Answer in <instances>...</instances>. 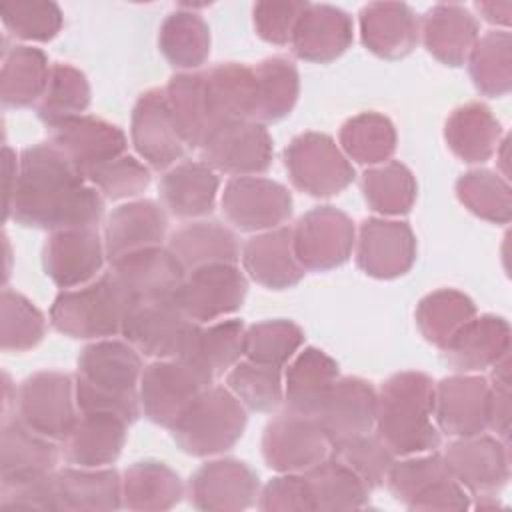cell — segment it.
Returning <instances> with one entry per match:
<instances>
[{
  "label": "cell",
  "mask_w": 512,
  "mask_h": 512,
  "mask_svg": "<svg viewBox=\"0 0 512 512\" xmlns=\"http://www.w3.org/2000/svg\"><path fill=\"white\" fill-rule=\"evenodd\" d=\"M104 216V196L50 142L24 148L4 222L48 232L96 228Z\"/></svg>",
  "instance_id": "obj_1"
},
{
  "label": "cell",
  "mask_w": 512,
  "mask_h": 512,
  "mask_svg": "<svg viewBox=\"0 0 512 512\" xmlns=\"http://www.w3.org/2000/svg\"><path fill=\"white\" fill-rule=\"evenodd\" d=\"M142 354L124 338L86 344L76 362L74 388L80 412H110L134 424L140 414Z\"/></svg>",
  "instance_id": "obj_2"
},
{
  "label": "cell",
  "mask_w": 512,
  "mask_h": 512,
  "mask_svg": "<svg viewBox=\"0 0 512 512\" xmlns=\"http://www.w3.org/2000/svg\"><path fill=\"white\" fill-rule=\"evenodd\" d=\"M432 412L434 380L418 370L396 372L376 390L374 434L396 458L434 452L442 434Z\"/></svg>",
  "instance_id": "obj_3"
},
{
  "label": "cell",
  "mask_w": 512,
  "mask_h": 512,
  "mask_svg": "<svg viewBox=\"0 0 512 512\" xmlns=\"http://www.w3.org/2000/svg\"><path fill=\"white\" fill-rule=\"evenodd\" d=\"M248 422V410L224 384L204 388L168 428L176 446L190 456L208 458L234 448Z\"/></svg>",
  "instance_id": "obj_4"
},
{
  "label": "cell",
  "mask_w": 512,
  "mask_h": 512,
  "mask_svg": "<svg viewBox=\"0 0 512 512\" xmlns=\"http://www.w3.org/2000/svg\"><path fill=\"white\" fill-rule=\"evenodd\" d=\"M128 298L108 272L92 282L62 290L50 306V324L76 340H102L120 334Z\"/></svg>",
  "instance_id": "obj_5"
},
{
  "label": "cell",
  "mask_w": 512,
  "mask_h": 512,
  "mask_svg": "<svg viewBox=\"0 0 512 512\" xmlns=\"http://www.w3.org/2000/svg\"><path fill=\"white\" fill-rule=\"evenodd\" d=\"M292 186L312 198H330L354 182V166L324 132H302L284 150Z\"/></svg>",
  "instance_id": "obj_6"
},
{
  "label": "cell",
  "mask_w": 512,
  "mask_h": 512,
  "mask_svg": "<svg viewBox=\"0 0 512 512\" xmlns=\"http://www.w3.org/2000/svg\"><path fill=\"white\" fill-rule=\"evenodd\" d=\"M14 416L34 432L62 442L80 416L74 376L56 370L28 376L16 390Z\"/></svg>",
  "instance_id": "obj_7"
},
{
  "label": "cell",
  "mask_w": 512,
  "mask_h": 512,
  "mask_svg": "<svg viewBox=\"0 0 512 512\" xmlns=\"http://www.w3.org/2000/svg\"><path fill=\"white\" fill-rule=\"evenodd\" d=\"M246 294L248 280L238 264H212L188 272L174 302L188 320L212 324L238 312Z\"/></svg>",
  "instance_id": "obj_8"
},
{
  "label": "cell",
  "mask_w": 512,
  "mask_h": 512,
  "mask_svg": "<svg viewBox=\"0 0 512 512\" xmlns=\"http://www.w3.org/2000/svg\"><path fill=\"white\" fill-rule=\"evenodd\" d=\"M210 384L214 382L182 358L152 360L144 366L140 376L138 394L142 414L150 422L170 428Z\"/></svg>",
  "instance_id": "obj_9"
},
{
  "label": "cell",
  "mask_w": 512,
  "mask_h": 512,
  "mask_svg": "<svg viewBox=\"0 0 512 512\" xmlns=\"http://www.w3.org/2000/svg\"><path fill=\"white\" fill-rule=\"evenodd\" d=\"M354 242L352 218L334 206L312 208L292 226L294 254L306 272H328L342 266L352 256Z\"/></svg>",
  "instance_id": "obj_10"
},
{
  "label": "cell",
  "mask_w": 512,
  "mask_h": 512,
  "mask_svg": "<svg viewBox=\"0 0 512 512\" xmlns=\"http://www.w3.org/2000/svg\"><path fill=\"white\" fill-rule=\"evenodd\" d=\"M224 218L240 232H266L292 216V194L276 180L264 176L230 178L222 190Z\"/></svg>",
  "instance_id": "obj_11"
},
{
  "label": "cell",
  "mask_w": 512,
  "mask_h": 512,
  "mask_svg": "<svg viewBox=\"0 0 512 512\" xmlns=\"http://www.w3.org/2000/svg\"><path fill=\"white\" fill-rule=\"evenodd\" d=\"M200 160L218 174L260 176L272 166L274 146L264 124L240 120L218 126L202 142Z\"/></svg>",
  "instance_id": "obj_12"
},
{
  "label": "cell",
  "mask_w": 512,
  "mask_h": 512,
  "mask_svg": "<svg viewBox=\"0 0 512 512\" xmlns=\"http://www.w3.org/2000/svg\"><path fill=\"white\" fill-rule=\"evenodd\" d=\"M450 476L470 496H496L510 478V442L492 434L454 438L442 452Z\"/></svg>",
  "instance_id": "obj_13"
},
{
  "label": "cell",
  "mask_w": 512,
  "mask_h": 512,
  "mask_svg": "<svg viewBox=\"0 0 512 512\" xmlns=\"http://www.w3.org/2000/svg\"><path fill=\"white\" fill-rule=\"evenodd\" d=\"M330 440L314 416L284 410L262 434V458L278 474L304 472L330 456Z\"/></svg>",
  "instance_id": "obj_14"
},
{
  "label": "cell",
  "mask_w": 512,
  "mask_h": 512,
  "mask_svg": "<svg viewBox=\"0 0 512 512\" xmlns=\"http://www.w3.org/2000/svg\"><path fill=\"white\" fill-rule=\"evenodd\" d=\"M194 322L188 320L174 298L130 302L122 320L120 336L144 358H178Z\"/></svg>",
  "instance_id": "obj_15"
},
{
  "label": "cell",
  "mask_w": 512,
  "mask_h": 512,
  "mask_svg": "<svg viewBox=\"0 0 512 512\" xmlns=\"http://www.w3.org/2000/svg\"><path fill=\"white\" fill-rule=\"evenodd\" d=\"M358 268L376 280H392L410 272L416 262V236L408 222L366 218L354 242Z\"/></svg>",
  "instance_id": "obj_16"
},
{
  "label": "cell",
  "mask_w": 512,
  "mask_h": 512,
  "mask_svg": "<svg viewBox=\"0 0 512 512\" xmlns=\"http://www.w3.org/2000/svg\"><path fill=\"white\" fill-rule=\"evenodd\" d=\"M130 140L142 162L156 172H166L186 156L188 148L174 126L164 88H150L138 96L130 118Z\"/></svg>",
  "instance_id": "obj_17"
},
{
  "label": "cell",
  "mask_w": 512,
  "mask_h": 512,
  "mask_svg": "<svg viewBox=\"0 0 512 512\" xmlns=\"http://www.w3.org/2000/svg\"><path fill=\"white\" fill-rule=\"evenodd\" d=\"M490 382L482 374H452L434 382V422L450 438L488 430Z\"/></svg>",
  "instance_id": "obj_18"
},
{
  "label": "cell",
  "mask_w": 512,
  "mask_h": 512,
  "mask_svg": "<svg viewBox=\"0 0 512 512\" xmlns=\"http://www.w3.org/2000/svg\"><path fill=\"white\" fill-rule=\"evenodd\" d=\"M104 262V238L96 228L50 232L42 248L44 274L62 290L78 288L98 278Z\"/></svg>",
  "instance_id": "obj_19"
},
{
  "label": "cell",
  "mask_w": 512,
  "mask_h": 512,
  "mask_svg": "<svg viewBox=\"0 0 512 512\" xmlns=\"http://www.w3.org/2000/svg\"><path fill=\"white\" fill-rule=\"evenodd\" d=\"M258 474L240 460L216 458L202 464L188 482V500L206 512H238L256 504Z\"/></svg>",
  "instance_id": "obj_20"
},
{
  "label": "cell",
  "mask_w": 512,
  "mask_h": 512,
  "mask_svg": "<svg viewBox=\"0 0 512 512\" xmlns=\"http://www.w3.org/2000/svg\"><path fill=\"white\" fill-rule=\"evenodd\" d=\"M48 142L56 146L86 178L102 164L126 154L122 128L104 118L82 114L48 128Z\"/></svg>",
  "instance_id": "obj_21"
},
{
  "label": "cell",
  "mask_w": 512,
  "mask_h": 512,
  "mask_svg": "<svg viewBox=\"0 0 512 512\" xmlns=\"http://www.w3.org/2000/svg\"><path fill=\"white\" fill-rule=\"evenodd\" d=\"M110 274L128 302L174 298L186 272L166 246L144 248L110 264Z\"/></svg>",
  "instance_id": "obj_22"
},
{
  "label": "cell",
  "mask_w": 512,
  "mask_h": 512,
  "mask_svg": "<svg viewBox=\"0 0 512 512\" xmlns=\"http://www.w3.org/2000/svg\"><path fill=\"white\" fill-rule=\"evenodd\" d=\"M440 350L454 372L482 374L510 354V324L496 314H476Z\"/></svg>",
  "instance_id": "obj_23"
},
{
  "label": "cell",
  "mask_w": 512,
  "mask_h": 512,
  "mask_svg": "<svg viewBox=\"0 0 512 512\" xmlns=\"http://www.w3.org/2000/svg\"><path fill=\"white\" fill-rule=\"evenodd\" d=\"M330 444L374 430L376 388L358 376H340L314 416Z\"/></svg>",
  "instance_id": "obj_24"
},
{
  "label": "cell",
  "mask_w": 512,
  "mask_h": 512,
  "mask_svg": "<svg viewBox=\"0 0 512 512\" xmlns=\"http://www.w3.org/2000/svg\"><path fill=\"white\" fill-rule=\"evenodd\" d=\"M354 40L348 12L332 4L308 2L292 32V54L304 62L326 64L340 58Z\"/></svg>",
  "instance_id": "obj_25"
},
{
  "label": "cell",
  "mask_w": 512,
  "mask_h": 512,
  "mask_svg": "<svg viewBox=\"0 0 512 512\" xmlns=\"http://www.w3.org/2000/svg\"><path fill=\"white\" fill-rule=\"evenodd\" d=\"M168 234V216L154 200H128L110 212L106 218L102 238L106 260L112 264L118 258L162 246Z\"/></svg>",
  "instance_id": "obj_26"
},
{
  "label": "cell",
  "mask_w": 512,
  "mask_h": 512,
  "mask_svg": "<svg viewBox=\"0 0 512 512\" xmlns=\"http://www.w3.org/2000/svg\"><path fill=\"white\" fill-rule=\"evenodd\" d=\"M128 422L110 412H80L60 454L70 466L104 468L118 460L128 438Z\"/></svg>",
  "instance_id": "obj_27"
},
{
  "label": "cell",
  "mask_w": 512,
  "mask_h": 512,
  "mask_svg": "<svg viewBox=\"0 0 512 512\" xmlns=\"http://www.w3.org/2000/svg\"><path fill=\"white\" fill-rule=\"evenodd\" d=\"M240 262L244 274L270 290L292 288L306 274L294 254L292 226H280L248 238L240 248Z\"/></svg>",
  "instance_id": "obj_28"
},
{
  "label": "cell",
  "mask_w": 512,
  "mask_h": 512,
  "mask_svg": "<svg viewBox=\"0 0 512 512\" xmlns=\"http://www.w3.org/2000/svg\"><path fill=\"white\" fill-rule=\"evenodd\" d=\"M60 442H54L32 428L18 416L2 422L0 444V486L40 478L56 470Z\"/></svg>",
  "instance_id": "obj_29"
},
{
  "label": "cell",
  "mask_w": 512,
  "mask_h": 512,
  "mask_svg": "<svg viewBox=\"0 0 512 512\" xmlns=\"http://www.w3.org/2000/svg\"><path fill=\"white\" fill-rule=\"evenodd\" d=\"M360 40L368 52L386 60L408 56L420 40V18L404 2H372L358 16Z\"/></svg>",
  "instance_id": "obj_30"
},
{
  "label": "cell",
  "mask_w": 512,
  "mask_h": 512,
  "mask_svg": "<svg viewBox=\"0 0 512 512\" xmlns=\"http://www.w3.org/2000/svg\"><path fill=\"white\" fill-rule=\"evenodd\" d=\"M218 190V172L202 160H182L168 168L158 182L162 206L182 220L208 216L216 206Z\"/></svg>",
  "instance_id": "obj_31"
},
{
  "label": "cell",
  "mask_w": 512,
  "mask_h": 512,
  "mask_svg": "<svg viewBox=\"0 0 512 512\" xmlns=\"http://www.w3.org/2000/svg\"><path fill=\"white\" fill-rule=\"evenodd\" d=\"M284 406L290 412L316 416L334 382L340 378L338 362L324 350L304 346L284 366Z\"/></svg>",
  "instance_id": "obj_32"
},
{
  "label": "cell",
  "mask_w": 512,
  "mask_h": 512,
  "mask_svg": "<svg viewBox=\"0 0 512 512\" xmlns=\"http://www.w3.org/2000/svg\"><path fill=\"white\" fill-rule=\"evenodd\" d=\"M244 332L246 326L236 318H222L212 324L194 322L178 358L214 382L244 358Z\"/></svg>",
  "instance_id": "obj_33"
},
{
  "label": "cell",
  "mask_w": 512,
  "mask_h": 512,
  "mask_svg": "<svg viewBox=\"0 0 512 512\" xmlns=\"http://www.w3.org/2000/svg\"><path fill=\"white\" fill-rule=\"evenodd\" d=\"M478 20L462 4H434L420 18V40L442 64L458 68L478 40Z\"/></svg>",
  "instance_id": "obj_34"
},
{
  "label": "cell",
  "mask_w": 512,
  "mask_h": 512,
  "mask_svg": "<svg viewBox=\"0 0 512 512\" xmlns=\"http://www.w3.org/2000/svg\"><path fill=\"white\" fill-rule=\"evenodd\" d=\"M56 510L108 512L122 508V476L114 468L66 466L54 472Z\"/></svg>",
  "instance_id": "obj_35"
},
{
  "label": "cell",
  "mask_w": 512,
  "mask_h": 512,
  "mask_svg": "<svg viewBox=\"0 0 512 512\" xmlns=\"http://www.w3.org/2000/svg\"><path fill=\"white\" fill-rule=\"evenodd\" d=\"M204 98L214 130L228 122L254 120V68L240 62H222L202 72Z\"/></svg>",
  "instance_id": "obj_36"
},
{
  "label": "cell",
  "mask_w": 512,
  "mask_h": 512,
  "mask_svg": "<svg viewBox=\"0 0 512 512\" xmlns=\"http://www.w3.org/2000/svg\"><path fill=\"white\" fill-rule=\"evenodd\" d=\"M166 248L186 274L212 264H238L240 260L236 234L216 220H192L180 226L170 234Z\"/></svg>",
  "instance_id": "obj_37"
},
{
  "label": "cell",
  "mask_w": 512,
  "mask_h": 512,
  "mask_svg": "<svg viewBox=\"0 0 512 512\" xmlns=\"http://www.w3.org/2000/svg\"><path fill=\"white\" fill-rule=\"evenodd\" d=\"M450 152L466 164L490 160L502 140V124L482 102H466L450 112L444 124Z\"/></svg>",
  "instance_id": "obj_38"
},
{
  "label": "cell",
  "mask_w": 512,
  "mask_h": 512,
  "mask_svg": "<svg viewBox=\"0 0 512 512\" xmlns=\"http://www.w3.org/2000/svg\"><path fill=\"white\" fill-rule=\"evenodd\" d=\"M302 476L312 510L340 512L368 506L372 490L334 456L304 470Z\"/></svg>",
  "instance_id": "obj_39"
},
{
  "label": "cell",
  "mask_w": 512,
  "mask_h": 512,
  "mask_svg": "<svg viewBox=\"0 0 512 512\" xmlns=\"http://www.w3.org/2000/svg\"><path fill=\"white\" fill-rule=\"evenodd\" d=\"M158 48L180 72H196L210 56V28L190 6L170 12L158 32Z\"/></svg>",
  "instance_id": "obj_40"
},
{
  "label": "cell",
  "mask_w": 512,
  "mask_h": 512,
  "mask_svg": "<svg viewBox=\"0 0 512 512\" xmlns=\"http://www.w3.org/2000/svg\"><path fill=\"white\" fill-rule=\"evenodd\" d=\"M184 496L180 476L160 460H140L122 474V508L158 512L174 508Z\"/></svg>",
  "instance_id": "obj_41"
},
{
  "label": "cell",
  "mask_w": 512,
  "mask_h": 512,
  "mask_svg": "<svg viewBox=\"0 0 512 512\" xmlns=\"http://www.w3.org/2000/svg\"><path fill=\"white\" fill-rule=\"evenodd\" d=\"M52 64L46 54L28 44L4 50L0 72V100L6 108H26L38 104L48 84Z\"/></svg>",
  "instance_id": "obj_42"
},
{
  "label": "cell",
  "mask_w": 512,
  "mask_h": 512,
  "mask_svg": "<svg viewBox=\"0 0 512 512\" xmlns=\"http://www.w3.org/2000/svg\"><path fill=\"white\" fill-rule=\"evenodd\" d=\"M164 96L174 126L186 148H200L214 130L206 108L202 72L196 70L174 74L164 88Z\"/></svg>",
  "instance_id": "obj_43"
},
{
  "label": "cell",
  "mask_w": 512,
  "mask_h": 512,
  "mask_svg": "<svg viewBox=\"0 0 512 512\" xmlns=\"http://www.w3.org/2000/svg\"><path fill=\"white\" fill-rule=\"evenodd\" d=\"M256 106L254 120L270 124L286 118L300 94V74L296 64L286 56H270L254 66Z\"/></svg>",
  "instance_id": "obj_44"
},
{
  "label": "cell",
  "mask_w": 512,
  "mask_h": 512,
  "mask_svg": "<svg viewBox=\"0 0 512 512\" xmlns=\"http://www.w3.org/2000/svg\"><path fill=\"white\" fill-rule=\"evenodd\" d=\"M338 142L350 162L378 166L396 152V128L380 112H360L342 124Z\"/></svg>",
  "instance_id": "obj_45"
},
{
  "label": "cell",
  "mask_w": 512,
  "mask_h": 512,
  "mask_svg": "<svg viewBox=\"0 0 512 512\" xmlns=\"http://www.w3.org/2000/svg\"><path fill=\"white\" fill-rule=\"evenodd\" d=\"M468 72L476 90L490 98H502L512 88V36L508 30H490L474 42Z\"/></svg>",
  "instance_id": "obj_46"
},
{
  "label": "cell",
  "mask_w": 512,
  "mask_h": 512,
  "mask_svg": "<svg viewBox=\"0 0 512 512\" xmlns=\"http://www.w3.org/2000/svg\"><path fill=\"white\" fill-rule=\"evenodd\" d=\"M360 186L368 208L382 218L408 214L416 202L418 192L414 174L398 160L370 166L362 174Z\"/></svg>",
  "instance_id": "obj_47"
},
{
  "label": "cell",
  "mask_w": 512,
  "mask_h": 512,
  "mask_svg": "<svg viewBox=\"0 0 512 512\" xmlns=\"http://www.w3.org/2000/svg\"><path fill=\"white\" fill-rule=\"evenodd\" d=\"M92 100L90 82L82 70L66 62H54L48 84L36 104L38 118L46 128L82 116Z\"/></svg>",
  "instance_id": "obj_48"
},
{
  "label": "cell",
  "mask_w": 512,
  "mask_h": 512,
  "mask_svg": "<svg viewBox=\"0 0 512 512\" xmlns=\"http://www.w3.org/2000/svg\"><path fill=\"white\" fill-rule=\"evenodd\" d=\"M282 370L242 358L226 372L224 386L248 412L270 414L284 402Z\"/></svg>",
  "instance_id": "obj_49"
},
{
  "label": "cell",
  "mask_w": 512,
  "mask_h": 512,
  "mask_svg": "<svg viewBox=\"0 0 512 512\" xmlns=\"http://www.w3.org/2000/svg\"><path fill=\"white\" fill-rule=\"evenodd\" d=\"M458 202L474 216L508 224L512 218V188L506 178L488 168H472L456 180Z\"/></svg>",
  "instance_id": "obj_50"
},
{
  "label": "cell",
  "mask_w": 512,
  "mask_h": 512,
  "mask_svg": "<svg viewBox=\"0 0 512 512\" xmlns=\"http://www.w3.org/2000/svg\"><path fill=\"white\" fill-rule=\"evenodd\" d=\"M472 316H476L474 302L454 288H440L426 294L414 312L420 334L436 348H442Z\"/></svg>",
  "instance_id": "obj_51"
},
{
  "label": "cell",
  "mask_w": 512,
  "mask_h": 512,
  "mask_svg": "<svg viewBox=\"0 0 512 512\" xmlns=\"http://www.w3.org/2000/svg\"><path fill=\"white\" fill-rule=\"evenodd\" d=\"M302 346V328L286 318L262 320L244 332V358L266 366L284 368Z\"/></svg>",
  "instance_id": "obj_52"
},
{
  "label": "cell",
  "mask_w": 512,
  "mask_h": 512,
  "mask_svg": "<svg viewBox=\"0 0 512 512\" xmlns=\"http://www.w3.org/2000/svg\"><path fill=\"white\" fill-rule=\"evenodd\" d=\"M44 334V314L26 296L4 288L0 296V348L4 352H26L38 346Z\"/></svg>",
  "instance_id": "obj_53"
},
{
  "label": "cell",
  "mask_w": 512,
  "mask_h": 512,
  "mask_svg": "<svg viewBox=\"0 0 512 512\" xmlns=\"http://www.w3.org/2000/svg\"><path fill=\"white\" fill-rule=\"evenodd\" d=\"M10 36L22 42H50L62 28V10L52 0H14L0 6Z\"/></svg>",
  "instance_id": "obj_54"
},
{
  "label": "cell",
  "mask_w": 512,
  "mask_h": 512,
  "mask_svg": "<svg viewBox=\"0 0 512 512\" xmlns=\"http://www.w3.org/2000/svg\"><path fill=\"white\" fill-rule=\"evenodd\" d=\"M330 456L348 466L370 490L380 488L386 482L388 470L396 460V456L372 432L334 442L330 446Z\"/></svg>",
  "instance_id": "obj_55"
},
{
  "label": "cell",
  "mask_w": 512,
  "mask_h": 512,
  "mask_svg": "<svg viewBox=\"0 0 512 512\" xmlns=\"http://www.w3.org/2000/svg\"><path fill=\"white\" fill-rule=\"evenodd\" d=\"M446 476H450V472L442 460V454L434 450L394 460L384 484L394 500L408 508L422 492Z\"/></svg>",
  "instance_id": "obj_56"
},
{
  "label": "cell",
  "mask_w": 512,
  "mask_h": 512,
  "mask_svg": "<svg viewBox=\"0 0 512 512\" xmlns=\"http://www.w3.org/2000/svg\"><path fill=\"white\" fill-rule=\"evenodd\" d=\"M86 180L104 200H132L148 188L150 168L142 160L122 154L86 174Z\"/></svg>",
  "instance_id": "obj_57"
},
{
  "label": "cell",
  "mask_w": 512,
  "mask_h": 512,
  "mask_svg": "<svg viewBox=\"0 0 512 512\" xmlns=\"http://www.w3.org/2000/svg\"><path fill=\"white\" fill-rule=\"evenodd\" d=\"M308 2L302 0H262L252 8V20L256 34L276 46H286L292 40V32L300 14Z\"/></svg>",
  "instance_id": "obj_58"
},
{
  "label": "cell",
  "mask_w": 512,
  "mask_h": 512,
  "mask_svg": "<svg viewBox=\"0 0 512 512\" xmlns=\"http://www.w3.org/2000/svg\"><path fill=\"white\" fill-rule=\"evenodd\" d=\"M256 506L264 512L312 510L302 472H284L268 480L258 492Z\"/></svg>",
  "instance_id": "obj_59"
},
{
  "label": "cell",
  "mask_w": 512,
  "mask_h": 512,
  "mask_svg": "<svg viewBox=\"0 0 512 512\" xmlns=\"http://www.w3.org/2000/svg\"><path fill=\"white\" fill-rule=\"evenodd\" d=\"M56 472V470H54ZM54 472L0 486V508L4 510H54L56 512V490Z\"/></svg>",
  "instance_id": "obj_60"
},
{
  "label": "cell",
  "mask_w": 512,
  "mask_h": 512,
  "mask_svg": "<svg viewBox=\"0 0 512 512\" xmlns=\"http://www.w3.org/2000/svg\"><path fill=\"white\" fill-rule=\"evenodd\" d=\"M470 498L472 496L464 490L462 484H458L452 476H446L430 486L426 492H422L408 506V510H468L472 506Z\"/></svg>",
  "instance_id": "obj_61"
},
{
  "label": "cell",
  "mask_w": 512,
  "mask_h": 512,
  "mask_svg": "<svg viewBox=\"0 0 512 512\" xmlns=\"http://www.w3.org/2000/svg\"><path fill=\"white\" fill-rule=\"evenodd\" d=\"M476 10L488 24L500 26V30H508L512 12L510 2H476Z\"/></svg>",
  "instance_id": "obj_62"
}]
</instances>
